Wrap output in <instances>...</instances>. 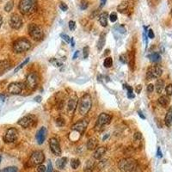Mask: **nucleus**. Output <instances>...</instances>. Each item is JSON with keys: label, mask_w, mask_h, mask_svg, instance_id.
I'll list each match as a JSON object with an SVG mask.
<instances>
[{"label": "nucleus", "mask_w": 172, "mask_h": 172, "mask_svg": "<svg viewBox=\"0 0 172 172\" xmlns=\"http://www.w3.org/2000/svg\"><path fill=\"white\" fill-rule=\"evenodd\" d=\"M165 91L167 93V96H172V84H170L166 86Z\"/></svg>", "instance_id": "40"}, {"label": "nucleus", "mask_w": 172, "mask_h": 172, "mask_svg": "<svg viewBox=\"0 0 172 172\" xmlns=\"http://www.w3.org/2000/svg\"><path fill=\"white\" fill-rule=\"evenodd\" d=\"M36 121H37V118L35 115H28L26 116L21 118L17 123L21 126H23L24 128H28V127H31L36 124Z\"/></svg>", "instance_id": "7"}, {"label": "nucleus", "mask_w": 172, "mask_h": 172, "mask_svg": "<svg viewBox=\"0 0 172 172\" xmlns=\"http://www.w3.org/2000/svg\"><path fill=\"white\" fill-rule=\"evenodd\" d=\"M49 146L51 149L52 152L54 154L55 156H60L61 155V148L59 140L56 138H52L49 141Z\"/></svg>", "instance_id": "16"}, {"label": "nucleus", "mask_w": 172, "mask_h": 172, "mask_svg": "<svg viewBox=\"0 0 172 172\" xmlns=\"http://www.w3.org/2000/svg\"><path fill=\"white\" fill-rule=\"evenodd\" d=\"M17 137H18L17 129H16L15 127H11L6 131L5 136H4V141L7 144L14 143L15 141L17 140Z\"/></svg>", "instance_id": "11"}, {"label": "nucleus", "mask_w": 172, "mask_h": 172, "mask_svg": "<svg viewBox=\"0 0 172 172\" xmlns=\"http://www.w3.org/2000/svg\"><path fill=\"white\" fill-rule=\"evenodd\" d=\"M78 104H79V98L76 95L72 96L68 100V102H67V112H68V114L70 115H74V112L77 107H78Z\"/></svg>", "instance_id": "13"}, {"label": "nucleus", "mask_w": 172, "mask_h": 172, "mask_svg": "<svg viewBox=\"0 0 172 172\" xmlns=\"http://www.w3.org/2000/svg\"><path fill=\"white\" fill-rule=\"evenodd\" d=\"M83 53H84V59H87L89 56V53H90L89 47H84L83 49Z\"/></svg>", "instance_id": "43"}, {"label": "nucleus", "mask_w": 172, "mask_h": 172, "mask_svg": "<svg viewBox=\"0 0 172 172\" xmlns=\"http://www.w3.org/2000/svg\"><path fill=\"white\" fill-rule=\"evenodd\" d=\"M66 163H67V158H65V157L60 158L59 159L56 160V166H57L58 169H60V170L65 169Z\"/></svg>", "instance_id": "22"}, {"label": "nucleus", "mask_w": 172, "mask_h": 172, "mask_svg": "<svg viewBox=\"0 0 172 172\" xmlns=\"http://www.w3.org/2000/svg\"><path fill=\"white\" fill-rule=\"evenodd\" d=\"M170 100L169 96H162L158 98V103L163 107H167L170 104Z\"/></svg>", "instance_id": "26"}, {"label": "nucleus", "mask_w": 172, "mask_h": 172, "mask_svg": "<svg viewBox=\"0 0 172 172\" xmlns=\"http://www.w3.org/2000/svg\"><path fill=\"white\" fill-rule=\"evenodd\" d=\"M39 84V76L36 72H31L28 75L26 79V87L30 90H34L37 87Z\"/></svg>", "instance_id": "8"}, {"label": "nucleus", "mask_w": 172, "mask_h": 172, "mask_svg": "<svg viewBox=\"0 0 172 172\" xmlns=\"http://www.w3.org/2000/svg\"><path fill=\"white\" fill-rule=\"evenodd\" d=\"M79 112L81 115H86L92 106V99L90 94H84L79 101Z\"/></svg>", "instance_id": "2"}, {"label": "nucleus", "mask_w": 172, "mask_h": 172, "mask_svg": "<svg viewBox=\"0 0 172 172\" xmlns=\"http://www.w3.org/2000/svg\"><path fill=\"white\" fill-rule=\"evenodd\" d=\"M31 43L26 38H20L17 39L13 43V51L16 53H22L24 52H27L30 49Z\"/></svg>", "instance_id": "4"}, {"label": "nucleus", "mask_w": 172, "mask_h": 172, "mask_svg": "<svg viewBox=\"0 0 172 172\" xmlns=\"http://www.w3.org/2000/svg\"><path fill=\"white\" fill-rule=\"evenodd\" d=\"M24 88V84L23 83H18V82H14L9 84L8 86V90L11 95H18L20 94Z\"/></svg>", "instance_id": "14"}, {"label": "nucleus", "mask_w": 172, "mask_h": 172, "mask_svg": "<svg viewBox=\"0 0 172 172\" xmlns=\"http://www.w3.org/2000/svg\"><path fill=\"white\" fill-rule=\"evenodd\" d=\"M164 122H165V125L169 127L172 126V108H170L168 110L165 118H164Z\"/></svg>", "instance_id": "24"}, {"label": "nucleus", "mask_w": 172, "mask_h": 172, "mask_svg": "<svg viewBox=\"0 0 172 172\" xmlns=\"http://www.w3.org/2000/svg\"><path fill=\"white\" fill-rule=\"evenodd\" d=\"M95 167V162L92 159H89L84 166V172H92Z\"/></svg>", "instance_id": "19"}, {"label": "nucleus", "mask_w": 172, "mask_h": 172, "mask_svg": "<svg viewBox=\"0 0 172 172\" xmlns=\"http://www.w3.org/2000/svg\"><path fill=\"white\" fill-rule=\"evenodd\" d=\"M141 90H142V85H141V84H139V85H137V86H136V88H135V91H136V93L140 94V91H141Z\"/></svg>", "instance_id": "49"}, {"label": "nucleus", "mask_w": 172, "mask_h": 172, "mask_svg": "<svg viewBox=\"0 0 172 172\" xmlns=\"http://www.w3.org/2000/svg\"><path fill=\"white\" fill-rule=\"evenodd\" d=\"M101 1H102V5H101V7H102L103 5H105V3H106V1H107V0H101Z\"/></svg>", "instance_id": "57"}, {"label": "nucleus", "mask_w": 172, "mask_h": 172, "mask_svg": "<svg viewBox=\"0 0 172 172\" xmlns=\"http://www.w3.org/2000/svg\"><path fill=\"white\" fill-rule=\"evenodd\" d=\"M111 120L112 116L110 115L106 114V113H102V114L98 116L97 121V123H96V126H95V129L97 131H99L103 126L109 124Z\"/></svg>", "instance_id": "9"}, {"label": "nucleus", "mask_w": 172, "mask_h": 172, "mask_svg": "<svg viewBox=\"0 0 172 172\" xmlns=\"http://www.w3.org/2000/svg\"><path fill=\"white\" fill-rule=\"evenodd\" d=\"M138 165L137 161L132 158H122L118 163V167L123 172H133Z\"/></svg>", "instance_id": "3"}, {"label": "nucleus", "mask_w": 172, "mask_h": 172, "mask_svg": "<svg viewBox=\"0 0 172 172\" xmlns=\"http://www.w3.org/2000/svg\"><path fill=\"white\" fill-rule=\"evenodd\" d=\"M71 47H74L75 42H74V39H73V38H71Z\"/></svg>", "instance_id": "55"}, {"label": "nucleus", "mask_w": 172, "mask_h": 172, "mask_svg": "<svg viewBox=\"0 0 172 172\" xmlns=\"http://www.w3.org/2000/svg\"><path fill=\"white\" fill-rule=\"evenodd\" d=\"M88 124V120H87V119H83V120H81V121H78V122H76L75 124H73L72 126H71V128H72L73 130L79 132L80 134H84L85 129L87 128Z\"/></svg>", "instance_id": "15"}, {"label": "nucleus", "mask_w": 172, "mask_h": 172, "mask_svg": "<svg viewBox=\"0 0 172 172\" xmlns=\"http://www.w3.org/2000/svg\"><path fill=\"white\" fill-rule=\"evenodd\" d=\"M18 171V169L16 167V166H10V167L5 168L4 170H2L1 172H17Z\"/></svg>", "instance_id": "36"}, {"label": "nucleus", "mask_w": 172, "mask_h": 172, "mask_svg": "<svg viewBox=\"0 0 172 172\" xmlns=\"http://www.w3.org/2000/svg\"><path fill=\"white\" fill-rule=\"evenodd\" d=\"M155 88H156V91L158 94H161L163 92V89H164V82L163 79H158L156 84H155Z\"/></svg>", "instance_id": "23"}, {"label": "nucleus", "mask_w": 172, "mask_h": 172, "mask_svg": "<svg viewBox=\"0 0 172 172\" xmlns=\"http://www.w3.org/2000/svg\"><path fill=\"white\" fill-rule=\"evenodd\" d=\"M53 172H60V171H58V170H55V171H53Z\"/></svg>", "instance_id": "61"}, {"label": "nucleus", "mask_w": 172, "mask_h": 172, "mask_svg": "<svg viewBox=\"0 0 172 172\" xmlns=\"http://www.w3.org/2000/svg\"><path fill=\"white\" fill-rule=\"evenodd\" d=\"M1 161H2V157H1V155H0V163H1Z\"/></svg>", "instance_id": "60"}, {"label": "nucleus", "mask_w": 172, "mask_h": 172, "mask_svg": "<svg viewBox=\"0 0 172 172\" xmlns=\"http://www.w3.org/2000/svg\"><path fill=\"white\" fill-rule=\"evenodd\" d=\"M127 9H128V2H122L121 5H119L117 7V9L122 13H124Z\"/></svg>", "instance_id": "28"}, {"label": "nucleus", "mask_w": 172, "mask_h": 172, "mask_svg": "<svg viewBox=\"0 0 172 172\" xmlns=\"http://www.w3.org/2000/svg\"><path fill=\"white\" fill-rule=\"evenodd\" d=\"M13 6H14V1L13 0H10L9 1L5 6V10L6 12H9V11H11L12 9H13Z\"/></svg>", "instance_id": "30"}, {"label": "nucleus", "mask_w": 172, "mask_h": 172, "mask_svg": "<svg viewBox=\"0 0 172 172\" xmlns=\"http://www.w3.org/2000/svg\"><path fill=\"white\" fill-rule=\"evenodd\" d=\"M47 130L45 126H42L39 129L37 134H36V140H37L38 144L42 145L44 143V141L46 140V137H47Z\"/></svg>", "instance_id": "17"}, {"label": "nucleus", "mask_w": 172, "mask_h": 172, "mask_svg": "<svg viewBox=\"0 0 172 172\" xmlns=\"http://www.w3.org/2000/svg\"><path fill=\"white\" fill-rule=\"evenodd\" d=\"M44 160L45 156L42 151H35L31 154L28 163L29 166H38L40 164H42Z\"/></svg>", "instance_id": "6"}, {"label": "nucleus", "mask_w": 172, "mask_h": 172, "mask_svg": "<svg viewBox=\"0 0 172 172\" xmlns=\"http://www.w3.org/2000/svg\"><path fill=\"white\" fill-rule=\"evenodd\" d=\"M46 170H47V168H46L45 165H43V164H40V165H38V167H37L38 172H46Z\"/></svg>", "instance_id": "44"}, {"label": "nucleus", "mask_w": 172, "mask_h": 172, "mask_svg": "<svg viewBox=\"0 0 172 172\" xmlns=\"http://www.w3.org/2000/svg\"><path fill=\"white\" fill-rule=\"evenodd\" d=\"M147 35H148V37L150 38V39H154V37H155V35H154L153 30H152V29H149Z\"/></svg>", "instance_id": "47"}, {"label": "nucleus", "mask_w": 172, "mask_h": 172, "mask_svg": "<svg viewBox=\"0 0 172 172\" xmlns=\"http://www.w3.org/2000/svg\"><path fill=\"white\" fill-rule=\"evenodd\" d=\"M107 152V149L104 146H101V147H97V148L95 149V152L93 154V158L95 159H100L102 158L104 154L106 153Z\"/></svg>", "instance_id": "18"}, {"label": "nucleus", "mask_w": 172, "mask_h": 172, "mask_svg": "<svg viewBox=\"0 0 172 172\" xmlns=\"http://www.w3.org/2000/svg\"><path fill=\"white\" fill-rule=\"evenodd\" d=\"M88 1L87 0H82L81 3H80V8L81 9H85L88 8Z\"/></svg>", "instance_id": "39"}, {"label": "nucleus", "mask_w": 172, "mask_h": 172, "mask_svg": "<svg viewBox=\"0 0 172 172\" xmlns=\"http://www.w3.org/2000/svg\"><path fill=\"white\" fill-rule=\"evenodd\" d=\"M103 65L106 68H110L112 65H113V60H112L111 57H108L105 59V60L103 62Z\"/></svg>", "instance_id": "32"}, {"label": "nucleus", "mask_w": 172, "mask_h": 172, "mask_svg": "<svg viewBox=\"0 0 172 172\" xmlns=\"http://www.w3.org/2000/svg\"><path fill=\"white\" fill-rule=\"evenodd\" d=\"M108 14L107 12H102L99 15V23L101 24L102 27H107L108 26Z\"/></svg>", "instance_id": "20"}, {"label": "nucleus", "mask_w": 172, "mask_h": 172, "mask_svg": "<svg viewBox=\"0 0 172 172\" xmlns=\"http://www.w3.org/2000/svg\"><path fill=\"white\" fill-rule=\"evenodd\" d=\"M97 140L96 138H91L88 140L87 144H86V146H87V149L91 151V150H95L97 148Z\"/></svg>", "instance_id": "25"}, {"label": "nucleus", "mask_w": 172, "mask_h": 172, "mask_svg": "<svg viewBox=\"0 0 172 172\" xmlns=\"http://www.w3.org/2000/svg\"><path fill=\"white\" fill-rule=\"evenodd\" d=\"M125 87L127 89V97L128 98H134V90L133 88L129 86V85H126L125 84Z\"/></svg>", "instance_id": "35"}, {"label": "nucleus", "mask_w": 172, "mask_h": 172, "mask_svg": "<svg viewBox=\"0 0 172 172\" xmlns=\"http://www.w3.org/2000/svg\"><path fill=\"white\" fill-rule=\"evenodd\" d=\"M28 61H29V58H27V59H26V60H24V62H23V63L21 64V65H19V66H17V67H16V68L15 69V71H14L15 72H17L19 70H21V69H22V68L24 67V65H27V63H28Z\"/></svg>", "instance_id": "38"}, {"label": "nucleus", "mask_w": 172, "mask_h": 172, "mask_svg": "<svg viewBox=\"0 0 172 172\" xmlns=\"http://www.w3.org/2000/svg\"><path fill=\"white\" fill-rule=\"evenodd\" d=\"M0 98H2V99H3V101H4V100H5V96H3V95H0Z\"/></svg>", "instance_id": "59"}, {"label": "nucleus", "mask_w": 172, "mask_h": 172, "mask_svg": "<svg viewBox=\"0 0 172 172\" xmlns=\"http://www.w3.org/2000/svg\"><path fill=\"white\" fill-rule=\"evenodd\" d=\"M46 172H53V166H52V163L50 162H48V165H47Z\"/></svg>", "instance_id": "50"}, {"label": "nucleus", "mask_w": 172, "mask_h": 172, "mask_svg": "<svg viewBox=\"0 0 172 172\" xmlns=\"http://www.w3.org/2000/svg\"><path fill=\"white\" fill-rule=\"evenodd\" d=\"M105 42H106V34L102 33V34H101V35H100V38H99V40H98L97 42V49L99 51H101L102 48H103L104 45H105Z\"/></svg>", "instance_id": "21"}, {"label": "nucleus", "mask_w": 172, "mask_h": 172, "mask_svg": "<svg viewBox=\"0 0 172 172\" xmlns=\"http://www.w3.org/2000/svg\"><path fill=\"white\" fill-rule=\"evenodd\" d=\"M108 136H109V135H108V134L105 135V136H104V137H103V139H102V140H106V139H107V138H108Z\"/></svg>", "instance_id": "58"}, {"label": "nucleus", "mask_w": 172, "mask_h": 172, "mask_svg": "<svg viewBox=\"0 0 172 172\" xmlns=\"http://www.w3.org/2000/svg\"><path fill=\"white\" fill-rule=\"evenodd\" d=\"M163 73V69L159 65H152L149 67L146 73V78L149 80L155 79H159Z\"/></svg>", "instance_id": "10"}, {"label": "nucleus", "mask_w": 172, "mask_h": 172, "mask_svg": "<svg viewBox=\"0 0 172 172\" xmlns=\"http://www.w3.org/2000/svg\"><path fill=\"white\" fill-rule=\"evenodd\" d=\"M2 24H3V17H2V16L0 15V28H1V26H2Z\"/></svg>", "instance_id": "56"}, {"label": "nucleus", "mask_w": 172, "mask_h": 172, "mask_svg": "<svg viewBox=\"0 0 172 172\" xmlns=\"http://www.w3.org/2000/svg\"><path fill=\"white\" fill-rule=\"evenodd\" d=\"M79 165H80V161H79V159H78V158H74V159H72L71 161V168L73 170H77L79 168Z\"/></svg>", "instance_id": "31"}, {"label": "nucleus", "mask_w": 172, "mask_h": 172, "mask_svg": "<svg viewBox=\"0 0 172 172\" xmlns=\"http://www.w3.org/2000/svg\"><path fill=\"white\" fill-rule=\"evenodd\" d=\"M171 15H172V9H171Z\"/></svg>", "instance_id": "62"}, {"label": "nucleus", "mask_w": 172, "mask_h": 172, "mask_svg": "<svg viewBox=\"0 0 172 172\" xmlns=\"http://www.w3.org/2000/svg\"><path fill=\"white\" fill-rule=\"evenodd\" d=\"M60 37L65 41L66 43H70L71 42V38L67 35H65V34H61L60 35Z\"/></svg>", "instance_id": "42"}, {"label": "nucleus", "mask_w": 172, "mask_h": 172, "mask_svg": "<svg viewBox=\"0 0 172 172\" xmlns=\"http://www.w3.org/2000/svg\"><path fill=\"white\" fill-rule=\"evenodd\" d=\"M120 61H121V63H123V64H126L127 62H129V59H128V57L126 54H121L120 56Z\"/></svg>", "instance_id": "37"}, {"label": "nucleus", "mask_w": 172, "mask_h": 172, "mask_svg": "<svg viewBox=\"0 0 172 172\" xmlns=\"http://www.w3.org/2000/svg\"><path fill=\"white\" fill-rule=\"evenodd\" d=\"M109 19L112 23H115L117 21V14L115 12H112L110 16H109Z\"/></svg>", "instance_id": "41"}, {"label": "nucleus", "mask_w": 172, "mask_h": 172, "mask_svg": "<svg viewBox=\"0 0 172 172\" xmlns=\"http://www.w3.org/2000/svg\"><path fill=\"white\" fill-rule=\"evenodd\" d=\"M142 140V134H140V132L135 133L134 135V143H140V141Z\"/></svg>", "instance_id": "33"}, {"label": "nucleus", "mask_w": 172, "mask_h": 172, "mask_svg": "<svg viewBox=\"0 0 172 172\" xmlns=\"http://www.w3.org/2000/svg\"><path fill=\"white\" fill-rule=\"evenodd\" d=\"M28 34L33 38V40L40 42L44 38V32L42 28L35 24H30L28 25Z\"/></svg>", "instance_id": "5"}, {"label": "nucleus", "mask_w": 172, "mask_h": 172, "mask_svg": "<svg viewBox=\"0 0 172 172\" xmlns=\"http://www.w3.org/2000/svg\"><path fill=\"white\" fill-rule=\"evenodd\" d=\"M9 67V62L8 60H4L0 62V71H5Z\"/></svg>", "instance_id": "29"}, {"label": "nucleus", "mask_w": 172, "mask_h": 172, "mask_svg": "<svg viewBox=\"0 0 172 172\" xmlns=\"http://www.w3.org/2000/svg\"><path fill=\"white\" fill-rule=\"evenodd\" d=\"M157 155H158V158H162V157H163V154H162V152H161L160 147H158V152H157Z\"/></svg>", "instance_id": "51"}, {"label": "nucleus", "mask_w": 172, "mask_h": 172, "mask_svg": "<svg viewBox=\"0 0 172 172\" xmlns=\"http://www.w3.org/2000/svg\"><path fill=\"white\" fill-rule=\"evenodd\" d=\"M78 55H79V51H76V52H75L74 54H73V57H72V59H73V60H76V59H77V57H78Z\"/></svg>", "instance_id": "54"}, {"label": "nucleus", "mask_w": 172, "mask_h": 172, "mask_svg": "<svg viewBox=\"0 0 172 172\" xmlns=\"http://www.w3.org/2000/svg\"><path fill=\"white\" fill-rule=\"evenodd\" d=\"M65 124V119L64 118H62L61 116L58 117L57 119H56V125L58 126H64Z\"/></svg>", "instance_id": "34"}, {"label": "nucleus", "mask_w": 172, "mask_h": 172, "mask_svg": "<svg viewBox=\"0 0 172 172\" xmlns=\"http://www.w3.org/2000/svg\"><path fill=\"white\" fill-rule=\"evenodd\" d=\"M18 8L23 15L33 14L37 9V0H20Z\"/></svg>", "instance_id": "1"}, {"label": "nucleus", "mask_w": 172, "mask_h": 172, "mask_svg": "<svg viewBox=\"0 0 172 172\" xmlns=\"http://www.w3.org/2000/svg\"><path fill=\"white\" fill-rule=\"evenodd\" d=\"M9 25L10 27L14 29H19L23 26V19L16 13H14L10 16L9 18Z\"/></svg>", "instance_id": "12"}, {"label": "nucleus", "mask_w": 172, "mask_h": 172, "mask_svg": "<svg viewBox=\"0 0 172 172\" xmlns=\"http://www.w3.org/2000/svg\"><path fill=\"white\" fill-rule=\"evenodd\" d=\"M35 101L37 102H42V97H40V96L36 97L35 98Z\"/></svg>", "instance_id": "52"}, {"label": "nucleus", "mask_w": 172, "mask_h": 172, "mask_svg": "<svg viewBox=\"0 0 172 172\" xmlns=\"http://www.w3.org/2000/svg\"><path fill=\"white\" fill-rule=\"evenodd\" d=\"M138 114H139V115L140 116V118H142V119H144V120L145 119V116L144 115H143V113L140 111V110H139V111H138Z\"/></svg>", "instance_id": "53"}, {"label": "nucleus", "mask_w": 172, "mask_h": 172, "mask_svg": "<svg viewBox=\"0 0 172 172\" xmlns=\"http://www.w3.org/2000/svg\"><path fill=\"white\" fill-rule=\"evenodd\" d=\"M153 90H154V85L153 84H150L148 86H147V91H148L149 93H152Z\"/></svg>", "instance_id": "48"}, {"label": "nucleus", "mask_w": 172, "mask_h": 172, "mask_svg": "<svg viewBox=\"0 0 172 172\" xmlns=\"http://www.w3.org/2000/svg\"><path fill=\"white\" fill-rule=\"evenodd\" d=\"M75 28H76V23L74 21H70L69 22V28H70V30H74Z\"/></svg>", "instance_id": "46"}, {"label": "nucleus", "mask_w": 172, "mask_h": 172, "mask_svg": "<svg viewBox=\"0 0 172 172\" xmlns=\"http://www.w3.org/2000/svg\"><path fill=\"white\" fill-rule=\"evenodd\" d=\"M60 8L61 9V10H63V11H66V10L68 9V6L65 5V3L60 2Z\"/></svg>", "instance_id": "45"}, {"label": "nucleus", "mask_w": 172, "mask_h": 172, "mask_svg": "<svg viewBox=\"0 0 172 172\" xmlns=\"http://www.w3.org/2000/svg\"><path fill=\"white\" fill-rule=\"evenodd\" d=\"M148 58L153 63H158L159 61L161 60V56L158 53H152L151 54H149Z\"/></svg>", "instance_id": "27"}]
</instances>
